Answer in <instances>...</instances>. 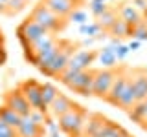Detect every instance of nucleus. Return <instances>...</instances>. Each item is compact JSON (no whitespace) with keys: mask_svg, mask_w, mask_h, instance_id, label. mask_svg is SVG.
<instances>
[{"mask_svg":"<svg viewBox=\"0 0 147 137\" xmlns=\"http://www.w3.org/2000/svg\"><path fill=\"white\" fill-rule=\"evenodd\" d=\"M94 73L96 70H85V71H63L59 80L63 82L66 88H70L74 93H79L83 97H90L94 95Z\"/></svg>","mask_w":147,"mask_h":137,"instance_id":"f257e3e1","label":"nucleus"},{"mask_svg":"<svg viewBox=\"0 0 147 137\" xmlns=\"http://www.w3.org/2000/svg\"><path fill=\"white\" fill-rule=\"evenodd\" d=\"M86 117H88L86 110L83 106H79V104H74V108L70 112H66L64 115H61L57 119L59 130L68 137H81L83 130H85Z\"/></svg>","mask_w":147,"mask_h":137,"instance_id":"f03ea898","label":"nucleus"},{"mask_svg":"<svg viewBox=\"0 0 147 137\" xmlns=\"http://www.w3.org/2000/svg\"><path fill=\"white\" fill-rule=\"evenodd\" d=\"M76 49H77V46L70 42V40H59V51L55 53V57L46 66L40 68V73H44L46 77H61L63 71L68 66V61H70L72 53Z\"/></svg>","mask_w":147,"mask_h":137,"instance_id":"7ed1b4c3","label":"nucleus"},{"mask_svg":"<svg viewBox=\"0 0 147 137\" xmlns=\"http://www.w3.org/2000/svg\"><path fill=\"white\" fill-rule=\"evenodd\" d=\"M31 20H35L37 24H39L42 29L46 31V33H59V31L64 29V26H66V20L61 17H57L53 11H50L48 6H46L44 2L37 4V6L33 7V11H31L30 15Z\"/></svg>","mask_w":147,"mask_h":137,"instance_id":"20e7f679","label":"nucleus"},{"mask_svg":"<svg viewBox=\"0 0 147 137\" xmlns=\"http://www.w3.org/2000/svg\"><path fill=\"white\" fill-rule=\"evenodd\" d=\"M44 35H48V33H46V31L37 24L35 20H31L30 17H28L26 20L17 27V39H18V42H20V46H22L24 51H30L31 46H33L37 40H40Z\"/></svg>","mask_w":147,"mask_h":137,"instance_id":"39448f33","label":"nucleus"},{"mask_svg":"<svg viewBox=\"0 0 147 137\" xmlns=\"http://www.w3.org/2000/svg\"><path fill=\"white\" fill-rule=\"evenodd\" d=\"M18 90H20V93L26 97V100L30 102L31 110H39V112H42L48 115V108L44 106L42 102V93H40V82H37L35 79H28L24 82H20L18 84Z\"/></svg>","mask_w":147,"mask_h":137,"instance_id":"423d86ee","label":"nucleus"},{"mask_svg":"<svg viewBox=\"0 0 147 137\" xmlns=\"http://www.w3.org/2000/svg\"><path fill=\"white\" fill-rule=\"evenodd\" d=\"M118 68H101V70H96L94 73V95L99 99H103L109 95L110 86H112L114 79H116Z\"/></svg>","mask_w":147,"mask_h":137,"instance_id":"0eeeda50","label":"nucleus"},{"mask_svg":"<svg viewBox=\"0 0 147 137\" xmlns=\"http://www.w3.org/2000/svg\"><path fill=\"white\" fill-rule=\"evenodd\" d=\"M129 80H131V70H129V68H118L116 79H114L112 86H110V91H109L107 97H105V100H107L109 104H112V106H118L119 99H121V95H123V90H125V86L129 84Z\"/></svg>","mask_w":147,"mask_h":137,"instance_id":"6e6552de","label":"nucleus"},{"mask_svg":"<svg viewBox=\"0 0 147 137\" xmlns=\"http://www.w3.org/2000/svg\"><path fill=\"white\" fill-rule=\"evenodd\" d=\"M98 59V51H90V49H76L72 53L70 61H68V66L64 71H85L90 70V64H94V61Z\"/></svg>","mask_w":147,"mask_h":137,"instance_id":"1a4fd4ad","label":"nucleus"},{"mask_svg":"<svg viewBox=\"0 0 147 137\" xmlns=\"http://www.w3.org/2000/svg\"><path fill=\"white\" fill-rule=\"evenodd\" d=\"M4 106L11 108L13 112H17L18 115H22V117H26V115H30V113H31L30 102L26 100V97L20 93V90H18V88H15V90H11V91H7V93H6V97H4Z\"/></svg>","mask_w":147,"mask_h":137,"instance_id":"9d476101","label":"nucleus"},{"mask_svg":"<svg viewBox=\"0 0 147 137\" xmlns=\"http://www.w3.org/2000/svg\"><path fill=\"white\" fill-rule=\"evenodd\" d=\"M131 84L134 88L136 93V100L142 102V100L147 99V70H131Z\"/></svg>","mask_w":147,"mask_h":137,"instance_id":"9b49d317","label":"nucleus"},{"mask_svg":"<svg viewBox=\"0 0 147 137\" xmlns=\"http://www.w3.org/2000/svg\"><path fill=\"white\" fill-rule=\"evenodd\" d=\"M42 2L48 6L50 11H53L57 17H61V18L66 20L74 9H77V4H79L81 0H42Z\"/></svg>","mask_w":147,"mask_h":137,"instance_id":"f8f14e48","label":"nucleus"},{"mask_svg":"<svg viewBox=\"0 0 147 137\" xmlns=\"http://www.w3.org/2000/svg\"><path fill=\"white\" fill-rule=\"evenodd\" d=\"M118 17L121 18V20L125 22L127 26H131V27L138 26L140 22H144V17H142V13L138 11V9L132 6L131 2H123L121 6L118 7Z\"/></svg>","mask_w":147,"mask_h":137,"instance_id":"ddd939ff","label":"nucleus"},{"mask_svg":"<svg viewBox=\"0 0 147 137\" xmlns=\"http://www.w3.org/2000/svg\"><path fill=\"white\" fill-rule=\"evenodd\" d=\"M17 134L18 137H42L46 134V130H44V126L37 124L30 115H26V117H22L20 126L17 128Z\"/></svg>","mask_w":147,"mask_h":137,"instance_id":"4468645a","label":"nucleus"},{"mask_svg":"<svg viewBox=\"0 0 147 137\" xmlns=\"http://www.w3.org/2000/svg\"><path fill=\"white\" fill-rule=\"evenodd\" d=\"M109 122L107 117H103L101 113H88L85 122V130H83V135L85 137H96L103 130V126Z\"/></svg>","mask_w":147,"mask_h":137,"instance_id":"2eb2a0df","label":"nucleus"},{"mask_svg":"<svg viewBox=\"0 0 147 137\" xmlns=\"http://www.w3.org/2000/svg\"><path fill=\"white\" fill-rule=\"evenodd\" d=\"M74 104H76V102H74V100L68 97V95H64V93H61V91H59V95L55 97V100L50 104L48 112L52 113L55 119H59L61 115H64L66 112H70V110L74 108Z\"/></svg>","mask_w":147,"mask_h":137,"instance_id":"dca6fc26","label":"nucleus"},{"mask_svg":"<svg viewBox=\"0 0 147 137\" xmlns=\"http://www.w3.org/2000/svg\"><path fill=\"white\" fill-rule=\"evenodd\" d=\"M138 102L136 100V93H134V88H132V84H131V80H129V84L125 86V90H123V95H121V99H119V104H118V108H123V110H131L134 104Z\"/></svg>","mask_w":147,"mask_h":137,"instance_id":"f3484780","label":"nucleus"},{"mask_svg":"<svg viewBox=\"0 0 147 137\" xmlns=\"http://www.w3.org/2000/svg\"><path fill=\"white\" fill-rule=\"evenodd\" d=\"M0 119H2L4 122H7L11 128H15V130L22 122V115H18L17 112H13V110L7 108V106H0Z\"/></svg>","mask_w":147,"mask_h":137,"instance_id":"a211bd4d","label":"nucleus"},{"mask_svg":"<svg viewBox=\"0 0 147 137\" xmlns=\"http://www.w3.org/2000/svg\"><path fill=\"white\" fill-rule=\"evenodd\" d=\"M116 20H118V9H114V7H109L103 15L98 17V24H99V27L103 31H109L110 27L114 26Z\"/></svg>","mask_w":147,"mask_h":137,"instance_id":"6ab92c4d","label":"nucleus"},{"mask_svg":"<svg viewBox=\"0 0 147 137\" xmlns=\"http://www.w3.org/2000/svg\"><path fill=\"white\" fill-rule=\"evenodd\" d=\"M98 59H99V64L103 68H116V55H114V49L110 46H105L103 49L98 51Z\"/></svg>","mask_w":147,"mask_h":137,"instance_id":"aec40b11","label":"nucleus"},{"mask_svg":"<svg viewBox=\"0 0 147 137\" xmlns=\"http://www.w3.org/2000/svg\"><path fill=\"white\" fill-rule=\"evenodd\" d=\"M40 93H42V102L46 108H50V104L55 100V97L59 95V90L55 88L53 84H50V82H44V84H40Z\"/></svg>","mask_w":147,"mask_h":137,"instance_id":"412c9836","label":"nucleus"},{"mask_svg":"<svg viewBox=\"0 0 147 137\" xmlns=\"http://www.w3.org/2000/svg\"><path fill=\"white\" fill-rule=\"evenodd\" d=\"M107 33L112 35L114 39H123V37H129V33H131V26H127L125 22H123L121 18L118 17V20L114 22V26L110 27Z\"/></svg>","mask_w":147,"mask_h":137,"instance_id":"4be33fe9","label":"nucleus"},{"mask_svg":"<svg viewBox=\"0 0 147 137\" xmlns=\"http://www.w3.org/2000/svg\"><path fill=\"white\" fill-rule=\"evenodd\" d=\"M129 117L144 128V124H145V106H144V100H142V102H136L134 106L129 110Z\"/></svg>","mask_w":147,"mask_h":137,"instance_id":"5701e85b","label":"nucleus"},{"mask_svg":"<svg viewBox=\"0 0 147 137\" xmlns=\"http://www.w3.org/2000/svg\"><path fill=\"white\" fill-rule=\"evenodd\" d=\"M123 132V128L118 124V122H112V121H109L107 124L103 126V130L99 132L96 137H119V134Z\"/></svg>","mask_w":147,"mask_h":137,"instance_id":"b1692460","label":"nucleus"},{"mask_svg":"<svg viewBox=\"0 0 147 137\" xmlns=\"http://www.w3.org/2000/svg\"><path fill=\"white\" fill-rule=\"evenodd\" d=\"M101 31H103V29L99 27L98 22H88V24H85V26H79V33L85 35V37H88V39H96Z\"/></svg>","mask_w":147,"mask_h":137,"instance_id":"393cba45","label":"nucleus"},{"mask_svg":"<svg viewBox=\"0 0 147 137\" xmlns=\"http://www.w3.org/2000/svg\"><path fill=\"white\" fill-rule=\"evenodd\" d=\"M129 37H132L134 40H140V42L147 40V22H140L138 26L131 27V33H129Z\"/></svg>","mask_w":147,"mask_h":137,"instance_id":"a878e982","label":"nucleus"},{"mask_svg":"<svg viewBox=\"0 0 147 137\" xmlns=\"http://www.w3.org/2000/svg\"><path fill=\"white\" fill-rule=\"evenodd\" d=\"M68 20L74 22V24H79V26H85L88 24V13L85 11V9H74V11L70 13V17H68Z\"/></svg>","mask_w":147,"mask_h":137,"instance_id":"bb28decb","label":"nucleus"},{"mask_svg":"<svg viewBox=\"0 0 147 137\" xmlns=\"http://www.w3.org/2000/svg\"><path fill=\"white\" fill-rule=\"evenodd\" d=\"M88 7H90V13H92V15H94L96 18H98L99 15H103V13H105V11L109 9L107 2H101V0H92Z\"/></svg>","mask_w":147,"mask_h":137,"instance_id":"cd10ccee","label":"nucleus"},{"mask_svg":"<svg viewBox=\"0 0 147 137\" xmlns=\"http://www.w3.org/2000/svg\"><path fill=\"white\" fill-rule=\"evenodd\" d=\"M26 4H28V0H9L6 13H7V15H15V13L22 11V9L26 7Z\"/></svg>","mask_w":147,"mask_h":137,"instance_id":"c85d7f7f","label":"nucleus"},{"mask_svg":"<svg viewBox=\"0 0 147 137\" xmlns=\"http://www.w3.org/2000/svg\"><path fill=\"white\" fill-rule=\"evenodd\" d=\"M114 49V55H116V61H125L127 59V55L131 53V49H129V46L127 44H119L118 48H112Z\"/></svg>","mask_w":147,"mask_h":137,"instance_id":"c756f323","label":"nucleus"},{"mask_svg":"<svg viewBox=\"0 0 147 137\" xmlns=\"http://www.w3.org/2000/svg\"><path fill=\"white\" fill-rule=\"evenodd\" d=\"M30 117L33 119L37 124H40V126H44V124H46V121H48V115H46V113H42V112H39V110H31Z\"/></svg>","mask_w":147,"mask_h":137,"instance_id":"7c9ffc66","label":"nucleus"},{"mask_svg":"<svg viewBox=\"0 0 147 137\" xmlns=\"http://www.w3.org/2000/svg\"><path fill=\"white\" fill-rule=\"evenodd\" d=\"M44 130L48 132L50 135H55V134H59V132H61V130H59V124L53 121V119H48V121H46V124H44Z\"/></svg>","mask_w":147,"mask_h":137,"instance_id":"2f4dec72","label":"nucleus"},{"mask_svg":"<svg viewBox=\"0 0 147 137\" xmlns=\"http://www.w3.org/2000/svg\"><path fill=\"white\" fill-rule=\"evenodd\" d=\"M131 4L134 6L140 13H144L145 9H147V0H131Z\"/></svg>","mask_w":147,"mask_h":137,"instance_id":"473e14b6","label":"nucleus"},{"mask_svg":"<svg viewBox=\"0 0 147 137\" xmlns=\"http://www.w3.org/2000/svg\"><path fill=\"white\" fill-rule=\"evenodd\" d=\"M7 61V53H6V49H4V46L0 44V66H4Z\"/></svg>","mask_w":147,"mask_h":137,"instance_id":"72a5a7b5","label":"nucleus"},{"mask_svg":"<svg viewBox=\"0 0 147 137\" xmlns=\"http://www.w3.org/2000/svg\"><path fill=\"white\" fill-rule=\"evenodd\" d=\"M140 40H131V42H129L127 46H129V49H131V51H136V49H140Z\"/></svg>","mask_w":147,"mask_h":137,"instance_id":"f704fd0d","label":"nucleus"},{"mask_svg":"<svg viewBox=\"0 0 147 137\" xmlns=\"http://www.w3.org/2000/svg\"><path fill=\"white\" fill-rule=\"evenodd\" d=\"M7 2H9V0H0V13L7 11Z\"/></svg>","mask_w":147,"mask_h":137,"instance_id":"c9c22d12","label":"nucleus"},{"mask_svg":"<svg viewBox=\"0 0 147 137\" xmlns=\"http://www.w3.org/2000/svg\"><path fill=\"white\" fill-rule=\"evenodd\" d=\"M144 106H145V124H144V128H147V99L144 100Z\"/></svg>","mask_w":147,"mask_h":137,"instance_id":"e433bc0d","label":"nucleus"},{"mask_svg":"<svg viewBox=\"0 0 147 137\" xmlns=\"http://www.w3.org/2000/svg\"><path fill=\"white\" fill-rule=\"evenodd\" d=\"M142 17H144V22H147V9H145L144 13H142Z\"/></svg>","mask_w":147,"mask_h":137,"instance_id":"4c0bfd02","label":"nucleus"},{"mask_svg":"<svg viewBox=\"0 0 147 137\" xmlns=\"http://www.w3.org/2000/svg\"><path fill=\"white\" fill-rule=\"evenodd\" d=\"M50 137H68V135H61V134H55V135H50Z\"/></svg>","mask_w":147,"mask_h":137,"instance_id":"58836bf2","label":"nucleus"},{"mask_svg":"<svg viewBox=\"0 0 147 137\" xmlns=\"http://www.w3.org/2000/svg\"><path fill=\"white\" fill-rule=\"evenodd\" d=\"M0 137H18V135H6V134H0Z\"/></svg>","mask_w":147,"mask_h":137,"instance_id":"ea45409f","label":"nucleus"},{"mask_svg":"<svg viewBox=\"0 0 147 137\" xmlns=\"http://www.w3.org/2000/svg\"><path fill=\"white\" fill-rule=\"evenodd\" d=\"M2 40H4V37H2V31H0V44H2Z\"/></svg>","mask_w":147,"mask_h":137,"instance_id":"a19ab883","label":"nucleus"},{"mask_svg":"<svg viewBox=\"0 0 147 137\" xmlns=\"http://www.w3.org/2000/svg\"><path fill=\"white\" fill-rule=\"evenodd\" d=\"M101 2H112V0H101Z\"/></svg>","mask_w":147,"mask_h":137,"instance_id":"79ce46f5","label":"nucleus"},{"mask_svg":"<svg viewBox=\"0 0 147 137\" xmlns=\"http://www.w3.org/2000/svg\"><path fill=\"white\" fill-rule=\"evenodd\" d=\"M145 130H147V128H145Z\"/></svg>","mask_w":147,"mask_h":137,"instance_id":"37998d69","label":"nucleus"}]
</instances>
